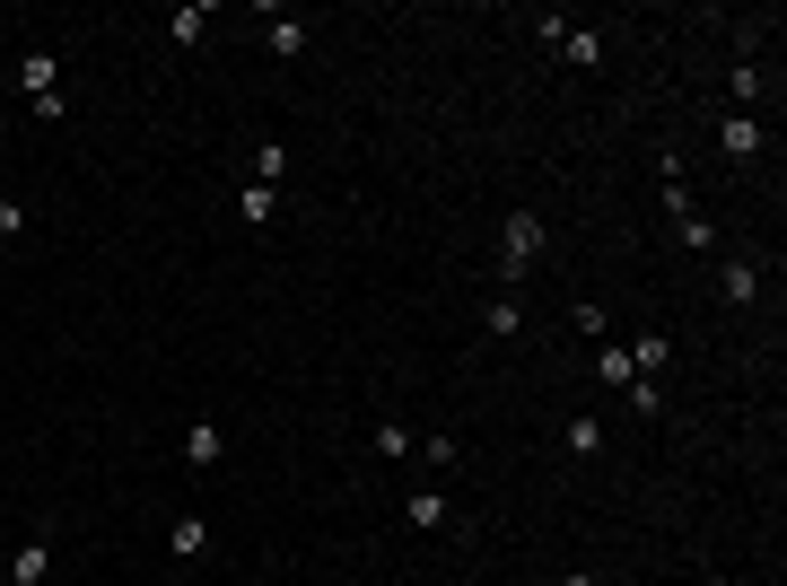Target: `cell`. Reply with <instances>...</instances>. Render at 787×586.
I'll return each instance as SVG.
<instances>
[{
	"mask_svg": "<svg viewBox=\"0 0 787 586\" xmlns=\"http://www.w3.org/2000/svg\"><path fill=\"white\" fill-rule=\"evenodd\" d=\"M534 254H543V220L534 211H508V228H499V280H525Z\"/></svg>",
	"mask_w": 787,
	"mask_h": 586,
	"instance_id": "1",
	"label": "cell"
},
{
	"mask_svg": "<svg viewBox=\"0 0 787 586\" xmlns=\"http://www.w3.org/2000/svg\"><path fill=\"white\" fill-rule=\"evenodd\" d=\"M18 88H26V106H35L44 122L71 106V97H62V62H53V53H26V62H18Z\"/></svg>",
	"mask_w": 787,
	"mask_h": 586,
	"instance_id": "2",
	"label": "cell"
},
{
	"mask_svg": "<svg viewBox=\"0 0 787 586\" xmlns=\"http://www.w3.org/2000/svg\"><path fill=\"white\" fill-rule=\"evenodd\" d=\"M561 62H577V71H595L604 62V26H561V44H552Z\"/></svg>",
	"mask_w": 787,
	"mask_h": 586,
	"instance_id": "3",
	"label": "cell"
},
{
	"mask_svg": "<svg viewBox=\"0 0 787 586\" xmlns=\"http://www.w3.org/2000/svg\"><path fill=\"white\" fill-rule=\"evenodd\" d=\"M220 456H227V438L211 429V420H193V429H184V465H193V472H211Z\"/></svg>",
	"mask_w": 787,
	"mask_h": 586,
	"instance_id": "4",
	"label": "cell"
},
{
	"mask_svg": "<svg viewBox=\"0 0 787 586\" xmlns=\"http://www.w3.org/2000/svg\"><path fill=\"white\" fill-rule=\"evenodd\" d=\"M263 44H272V62H298V53H307V18H272Z\"/></svg>",
	"mask_w": 787,
	"mask_h": 586,
	"instance_id": "5",
	"label": "cell"
},
{
	"mask_svg": "<svg viewBox=\"0 0 787 586\" xmlns=\"http://www.w3.org/2000/svg\"><path fill=\"white\" fill-rule=\"evenodd\" d=\"M717 289H726L735 307H753V298H762V263H744V254H735V263L717 271Z\"/></svg>",
	"mask_w": 787,
	"mask_h": 586,
	"instance_id": "6",
	"label": "cell"
},
{
	"mask_svg": "<svg viewBox=\"0 0 787 586\" xmlns=\"http://www.w3.org/2000/svg\"><path fill=\"white\" fill-rule=\"evenodd\" d=\"M167 543H176V561H202V552H211V516H176Z\"/></svg>",
	"mask_w": 787,
	"mask_h": 586,
	"instance_id": "7",
	"label": "cell"
},
{
	"mask_svg": "<svg viewBox=\"0 0 787 586\" xmlns=\"http://www.w3.org/2000/svg\"><path fill=\"white\" fill-rule=\"evenodd\" d=\"M717 149H726V158H762V122H753V115H726Z\"/></svg>",
	"mask_w": 787,
	"mask_h": 586,
	"instance_id": "8",
	"label": "cell"
},
{
	"mask_svg": "<svg viewBox=\"0 0 787 586\" xmlns=\"http://www.w3.org/2000/svg\"><path fill=\"white\" fill-rule=\"evenodd\" d=\"M53 569V543H18V561H9V586H44Z\"/></svg>",
	"mask_w": 787,
	"mask_h": 586,
	"instance_id": "9",
	"label": "cell"
},
{
	"mask_svg": "<svg viewBox=\"0 0 787 586\" xmlns=\"http://www.w3.org/2000/svg\"><path fill=\"white\" fill-rule=\"evenodd\" d=\"M481 324H490V342H517V333H525V307H517V298H490Z\"/></svg>",
	"mask_w": 787,
	"mask_h": 586,
	"instance_id": "10",
	"label": "cell"
},
{
	"mask_svg": "<svg viewBox=\"0 0 787 586\" xmlns=\"http://www.w3.org/2000/svg\"><path fill=\"white\" fill-rule=\"evenodd\" d=\"M403 516H412L421 534H438V525H447L455 508H447V490H412V508H403Z\"/></svg>",
	"mask_w": 787,
	"mask_h": 586,
	"instance_id": "11",
	"label": "cell"
},
{
	"mask_svg": "<svg viewBox=\"0 0 787 586\" xmlns=\"http://www.w3.org/2000/svg\"><path fill=\"white\" fill-rule=\"evenodd\" d=\"M666 359H674L666 333H639V342H630V367H639V376H666Z\"/></svg>",
	"mask_w": 787,
	"mask_h": 586,
	"instance_id": "12",
	"label": "cell"
},
{
	"mask_svg": "<svg viewBox=\"0 0 787 586\" xmlns=\"http://www.w3.org/2000/svg\"><path fill=\"white\" fill-rule=\"evenodd\" d=\"M280 175H289V149H280V140H254V184L280 193Z\"/></svg>",
	"mask_w": 787,
	"mask_h": 586,
	"instance_id": "13",
	"label": "cell"
},
{
	"mask_svg": "<svg viewBox=\"0 0 787 586\" xmlns=\"http://www.w3.org/2000/svg\"><path fill=\"white\" fill-rule=\"evenodd\" d=\"M236 211H245V228H272V220H280V193H272V184H245Z\"/></svg>",
	"mask_w": 787,
	"mask_h": 586,
	"instance_id": "14",
	"label": "cell"
},
{
	"mask_svg": "<svg viewBox=\"0 0 787 586\" xmlns=\"http://www.w3.org/2000/svg\"><path fill=\"white\" fill-rule=\"evenodd\" d=\"M561 438H568V456H604V420H595V412H577Z\"/></svg>",
	"mask_w": 787,
	"mask_h": 586,
	"instance_id": "15",
	"label": "cell"
},
{
	"mask_svg": "<svg viewBox=\"0 0 787 586\" xmlns=\"http://www.w3.org/2000/svg\"><path fill=\"white\" fill-rule=\"evenodd\" d=\"M595 376H604V385H630L639 367H630V351H621V342H595Z\"/></svg>",
	"mask_w": 787,
	"mask_h": 586,
	"instance_id": "16",
	"label": "cell"
},
{
	"mask_svg": "<svg viewBox=\"0 0 787 586\" xmlns=\"http://www.w3.org/2000/svg\"><path fill=\"white\" fill-rule=\"evenodd\" d=\"M674 245H691V254H709V245H717V220H709V211H691V220H674Z\"/></svg>",
	"mask_w": 787,
	"mask_h": 586,
	"instance_id": "17",
	"label": "cell"
},
{
	"mask_svg": "<svg viewBox=\"0 0 787 586\" xmlns=\"http://www.w3.org/2000/svg\"><path fill=\"white\" fill-rule=\"evenodd\" d=\"M726 88H735V106L753 115V106H762V62H735V71H726Z\"/></svg>",
	"mask_w": 787,
	"mask_h": 586,
	"instance_id": "18",
	"label": "cell"
},
{
	"mask_svg": "<svg viewBox=\"0 0 787 586\" xmlns=\"http://www.w3.org/2000/svg\"><path fill=\"white\" fill-rule=\"evenodd\" d=\"M167 35H176V44H202V35H211V9H176Z\"/></svg>",
	"mask_w": 787,
	"mask_h": 586,
	"instance_id": "19",
	"label": "cell"
},
{
	"mask_svg": "<svg viewBox=\"0 0 787 586\" xmlns=\"http://www.w3.org/2000/svg\"><path fill=\"white\" fill-rule=\"evenodd\" d=\"M412 447H421V438H412V429H403V420H376V456H394V465H403V456H412Z\"/></svg>",
	"mask_w": 787,
	"mask_h": 586,
	"instance_id": "20",
	"label": "cell"
},
{
	"mask_svg": "<svg viewBox=\"0 0 787 586\" xmlns=\"http://www.w3.org/2000/svg\"><path fill=\"white\" fill-rule=\"evenodd\" d=\"M412 456H421V465H438V472H447V465H464V438H421Z\"/></svg>",
	"mask_w": 787,
	"mask_h": 586,
	"instance_id": "21",
	"label": "cell"
},
{
	"mask_svg": "<svg viewBox=\"0 0 787 586\" xmlns=\"http://www.w3.org/2000/svg\"><path fill=\"white\" fill-rule=\"evenodd\" d=\"M621 394H630V412H666V385H657V376H630Z\"/></svg>",
	"mask_w": 787,
	"mask_h": 586,
	"instance_id": "22",
	"label": "cell"
},
{
	"mask_svg": "<svg viewBox=\"0 0 787 586\" xmlns=\"http://www.w3.org/2000/svg\"><path fill=\"white\" fill-rule=\"evenodd\" d=\"M26 228V202H9V193H0V236H18Z\"/></svg>",
	"mask_w": 787,
	"mask_h": 586,
	"instance_id": "23",
	"label": "cell"
},
{
	"mask_svg": "<svg viewBox=\"0 0 787 586\" xmlns=\"http://www.w3.org/2000/svg\"><path fill=\"white\" fill-rule=\"evenodd\" d=\"M561 586H595V578H561Z\"/></svg>",
	"mask_w": 787,
	"mask_h": 586,
	"instance_id": "24",
	"label": "cell"
}]
</instances>
